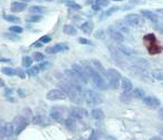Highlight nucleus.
<instances>
[{"mask_svg":"<svg viewBox=\"0 0 163 140\" xmlns=\"http://www.w3.org/2000/svg\"><path fill=\"white\" fill-rule=\"evenodd\" d=\"M4 18H5L7 21H9V22H19V21H20V19H19L18 17L11 16V15H6V16H4Z\"/></svg>","mask_w":163,"mask_h":140,"instance_id":"37","label":"nucleus"},{"mask_svg":"<svg viewBox=\"0 0 163 140\" xmlns=\"http://www.w3.org/2000/svg\"><path fill=\"white\" fill-rule=\"evenodd\" d=\"M88 140H98V138H97V135H96V132H93V133H92V135L89 136Z\"/></svg>","mask_w":163,"mask_h":140,"instance_id":"48","label":"nucleus"},{"mask_svg":"<svg viewBox=\"0 0 163 140\" xmlns=\"http://www.w3.org/2000/svg\"><path fill=\"white\" fill-rule=\"evenodd\" d=\"M89 78H92V81H93L94 86L96 87L97 89H99V90H107V89H108L110 83H108L106 79L103 77L99 73H97L96 70L94 71L93 75Z\"/></svg>","mask_w":163,"mask_h":140,"instance_id":"4","label":"nucleus"},{"mask_svg":"<svg viewBox=\"0 0 163 140\" xmlns=\"http://www.w3.org/2000/svg\"><path fill=\"white\" fill-rule=\"evenodd\" d=\"M26 8H27L26 2H21V1L12 2L11 6H10V10H11L12 12H21V11H23Z\"/></svg>","mask_w":163,"mask_h":140,"instance_id":"15","label":"nucleus"},{"mask_svg":"<svg viewBox=\"0 0 163 140\" xmlns=\"http://www.w3.org/2000/svg\"><path fill=\"white\" fill-rule=\"evenodd\" d=\"M117 50L121 52V54H125V56H132V54H134V50L132 49V48H130V47H127V46L125 45H118V47H117Z\"/></svg>","mask_w":163,"mask_h":140,"instance_id":"20","label":"nucleus"},{"mask_svg":"<svg viewBox=\"0 0 163 140\" xmlns=\"http://www.w3.org/2000/svg\"><path fill=\"white\" fill-rule=\"evenodd\" d=\"M120 79H122V76L116 69L110 68L106 70V80L110 83V86L114 87V88H118Z\"/></svg>","mask_w":163,"mask_h":140,"instance_id":"5","label":"nucleus"},{"mask_svg":"<svg viewBox=\"0 0 163 140\" xmlns=\"http://www.w3.org/2000/svg\"><path fill=\"white\" fill-rule=\"evenodd\" d=\"M72 69L74 70V73L78 76L79 80L83 82V83H87V79H88V75L86 73V71L84 70V68L82 67L78 63H74L73 66H72Z\"/></svg>","mask_w":163,"mask_h":140,"instance_id":"7","label":"nucleus"},{"mask_svg":"<svg viewBox=\"0 0 163 140\" xmlns=\"http://www.w3.org/2000/svg\"><path fill=\"white\" fill-rule=\"evenodd\" d=\"M132 62L134 63V66L136 67H146L148 66V61H145L144 59L142 58H133L132 59Z\"/></svg>","mask_w":163,"mask_h":140,"instance_id":"27","label":"nucleus"},{"mask_svg":"<svg viewBox=\"0 0 163 140\" xmlns=\"http://www.w3.org/2000/svg\"><path fill=\"white\" fill-rule=\"evenodd\" d=\"M84 100L85 102L89 106H95V104H99L103 102L102 96L98 92L94 90H86L84 92Z\"/></svg>","mask_w":163,"mask_h":140,"instance_id":"3","label":"nucleus"},{"mask_svg":"<svg viewBox=\"0 0 163 140\" xmlns=\"http://www.w3.org/2000/svg\"><path fill=\"white\" fill-rule=\"evenodd\" d=\"M156 14L160 15V16H161V17L163 18V9H158V10H156Z\"/></svg>","mask_w":163,"mask_h":140,"instance_id":"49","label":"nucleus"},{"mask_svg":"<svg viewBox=\"0 0 163 140\" xmlns=\"http://www.w3.org/2000/svg\"><path fill=\"white\" fill-rule=\"evenodd\" d=\"M58 88L61 89V91H64L66 95L69 97L70 101L75 104H80L83 102V98L80 95V91H78L76 88L70 85L69 82H61L58 85Z\"/></svg>","mask_w":163,"mask_h":140,"instance_id":"1","label":"nucleus"},{"mask_svg":"<svg viewBox=\"0 0 163 140\" xmlns=\"http://www.w3.org/2000/svg\"><path fill=\"white\" fill-rule=\"evenodd\" d=\"M28 122H29V120H27L23 116H21V115L17 116L14 120L15 133H16V135H19V133H20V132H21L26 127L28 126Z\"/></svg>","mask_w":163,"mask_h":140,"instance_id":"6","label":"nucleus"},{"mask_svg":"<svg viewBox=\"0 0 163 140\" xmlns=\"http://www.w3.org/2000/svg\"><path fill=\"white\" fill-rule=\"evenodd\" d=\"M94 37L96 39H98V40H102V39L105 38V31L103 29H98V30H96V31L94 32Z\"/></svg>","mask_w":163,"mask_h":140,"instance_id":"34","label":"nucleus"},{"mask_svg":"<svg viewBox=\"0 0 163 140\" xmlns=\"http://www.w3.org/2000/svg\"><path fill=\"white\" fill-rule=\"evenodd\" d=\"M9 30L15 32V33H21V32H23V28L18 27V26H11V27L9 28Z\"/></svg>","mask_w":163,"mask_h":140,"instance_id":"40","label":"nucleus"},{"mask_svg":"<svg viewBox=\"0 0 163 140\" xmlns=\"http://www.w3.org/2000/svg\"><path fill=\"white\" fill-rule=\"evenodd\" d=\"M63 31L65 32L66 35H69V36H75V35L77 33L76 28L73 27V26H70V25H65L64 28H63Z\"/></svg>","mask_w":163,"mask_h":140,"instance_id":"23","label":"nucleus"},{"mask_svg":"<svg viewBox=\"0 0 163 140\" xmlns=\"http://www.w3.org/2000/svg\"><path fill=\"white\" fill-rule=\"evenodd\" d=\"M0 132H1V139H4V137H11L15 132V126L14 123L10 122H6V123H1V128H0Z\"/></svg>","mask_w":163,"mask_h":140,"instance_id":"9","label":"nucleus"},{"mask_svg":"<svg viewBox=\"0 0 163 140\" xmlns=\"http://www.w3.org/2000/svg\"><path fill=\"white\" fill-rule=\"evenodd\" d=\"M120 9V8H118V7H112V8H111V9H108L106 11V12H105V16H107V15H111V14H113V12H115V11H117V10Z\"/></svg>","mask_w":163,"mask_h":140,"instance_id":"46","label":"nucleus"},{"mask_svg":"<svg viewBox=\"0 0 163 140\" xmlns=\"http://www.w3.org/2000/svg\"><path fill=\"white\" fill-rule=\"evenodd\" d=\"M42 116L36 115V116H34V117H33V122L35 123V125H39V123H42Z\"/></svg>","mask_w":163,"mask_h":140,"instance_id":"42","label":"nucleus"},{"mask_svg":"<svg viewBox=\"0 0 163 140\" xmlns=\"http://www.w3.org/2000/svg\"><path fill=\"white\" fill-rule=\"evenodd\" d=\"M124 22L126 23V26H131V27H137L141 23V18L140 16L135 14L127 15L124 17Z\"/></svg>","mask_w":163,"mask_h":140,"instance_id":"12","label":"nucleus"},{"mask_svg":"<svg viewBox=\"0 0 163 140\" xmlns=\"http://www.w3.org/2000/svg\"><path fill=\"white\" fill-rule=\"evenodd\" d=\"M133 98V95L131 91H123L121 95H120V100H121L123 104H130Z\"/></svg>","mask_w":163,"mask_h":140,"instance_id":"18","label":"nucleus"},{"mask_svg":"<svg viewBox=\"0 0 163 140\" xmlns=\"http://www.w3.org/2000/svg\"><path fill=\"white\" fill-rule=\"evenodd\" d=\"M95 4H96V6H98L99 8H103V7H107V6L110 5V1H108V0H96Z\"/></svg>","mask_w":163,"mask_h":140,"instance_id":"38","label":"nucleus"},{"mask_svg":"<svg viewBox=\"0 0 163 140\" xmlns=\"http://www.w3.org/2000/svg\"><path fill=\"white\" fill-rule=\"evenodd\" d=\"M39 1V0H38ZM42 1H48V2H51V1H55V0H42Z\"/></svg>","mask_w":163,"mask_h":140,"instance_id":"55","label":"nucleus"},{"mask_svg":"<svg viewBox=\"0 0 163 140\" xmlns=\"http://www.w3.org/2000/svg\"><path fill=\"white\" fill-rule=\"evenodd\" d=\"M40 20H42V17L40 15H35V16H30L27 18L28 22H39Z\"/></svg>","mask_w":163,"mask_h":140,"instance_id":"36","label":"nucleus"},{"mask_svg":"<svg viewBox=\"0 0 163 140\" xmlns=\"http://www.w3.org/2000/svg\"><path fill=\"white\" fill-rule=\"evenodd\" d=\"M21 116H23L27 120H30V118H33V111L30 110V108H25L21 112Z\"/></svg>","mask_w":163,"mask_h":140,"instance_id":"33","label":"nucleus"},{"mask_svg":"<svg viewBox=\"0 0 163 140\" xmlns=\"http://www.w3.org/2000/svg\"><path fill=\"white\" fill-rule=\"evenodd\" d=\"M78 41L82 44V45H87V46H93V42L88 39H86V38H79Z\"/></svg>","mask_w":163,"mask_h":140,"instance_id":"41","label":"nucleus"},{"mask_svg":"<svg viewBox=\"0 0 163 140\" xmlns=\"http://www.w3.org/2000/svg\"><path fill=\"white\" fill-rule=\"evenodd\" d=\"M141 15L145 19H148V20H150V21H152L154 23H156L159 21L156 15L154 14V12H152V11H150V10H141Z\"/></svg>","mask_w":163,"mask_h":140,"instance_id":"16","label":"nucleus"},{"mask_svg":"<svg viewBox=\"0 0 163 140\" xmlns=\"http://www.w3.org/2000/svg\"><path fill=\"white\" fill-rule=\"evenodd\" d=\"M93 9H94V10H98V9H99V7L95 5V6H93Z\"/></svg>","mask_w":163,"mask_h":140,"instance_id":"53","label":"nucleus"},{"mask_svg":"<svg viewBox=\"0 0 163 140\" xmlns=\"http://www.w3.org/2000/svg\"><path fill=\"white\" fill-rule=\"evenodd\" d=\"M66 50H68V46L66 45V44H57L55 45L54 47H50V48H47L46 49V52L47 54H56V52H61V51H66Z\"/></svg>","mask_w":163,"mask_h":140,"instance_id":"14","label":"nucleus"},{"mask_svg":"<svg viewBox=\"0 0 163 140\" xmlns=\"http://www.w3.org/2000/svg\"><path fill=\"white\" fill-rule=\"evenodd\" d=\"M69 117L74 118V119H83V118L86 117L87 115V111L85 110L84 108H80V107H72L69 109Z\"/></svg>","mask_w":163,"mask_h":140,"instance_id":"10","label":"nucleus"},{"mask_svg":"<svg viewBox=\"0 0 163 140\" xmlns=\"http://www.w3.org/2000/svg\"><path fill=\"white\" fill-rule=\"evenodd\" d=\"M44 10L45 9L42 6H33V7L29 8V11L33 12V14H42V12H44Z\"/></svg>","mask_w":163,"mask_h":140,"instance_id":"32","label":"nucleus"},{"mask_svg":"<svg viewBox=\"0 0 163 140\" xmlns=\"http://www.w3.org/2000/svg\"><path fill=\"white\" fill-rule=\"evenodd\" d=\"M92 117L96 120H99V119H103L104 118V111L102 109H93L92 110Z\"/></svg>","mask_w":163,"mask_h":140,"instance_id":"25","label":"nucleus"},{"mask_svg":"<svg viewBox=\"0 0 163 140\" xmlns=\"http://www.w3.org/2000/svg\"><path fill=\"white\" fill-rule=\"evenodd\" d=\"M144 42H145V47L148 48V50L150 51L151 54H160L162 48L158 45V41L156 38L154 37L153 33H149L148 36L144 37Z\"/></svg>","mask_w":163,"mask_h":140,"instance_id":"2","label":"nucleus"},{"mask_svg":"<svg viewBox=\"0 0 163 140\" xmlns=\"http://www.w3.org/2000/svg\"><path fill=\"white\" fill-rule=\"evenodd\" d=\"M39 71H40L39 66H34V67L28 68V69L26 70V73H27L28 76H30V77H34V76H37L38 73H39Z\"/></svg>","mask_w":163,"mask_h":140,"instance_id":"24","label":"nucleus"},{"mask_svg":"<svg viewBox=\"0 0 163 140\" xmlns=\"http://www.w3.org/2000/svg\"><path fill=\"white\" fill-rule=\"evenodd\" d=\"M51 38L49 36H42L40 39H39V41L42 42V44H48V42H50Z\"/></svg>","mask_w":163,"mask_h":140,"instance_id":"43","label":"nucleus"},{"mask_svg":"<svg viewBox=\"0 0 163 140\" xmlns=\"http://www.w3.org/2000/svg\"><path fill=\"white\" fill-rule=\"evenodd\" d=\"M20 1H21V2H29L30 0H20Z\"/></svg>","mask_w":163,"mask_h":140,"instance_id":"54","label":"nucleus"},{"mask_svg":"<svg viewBox=\"0 0 163 140\" xmlns=\"http://www.w3.org/2000/svg\"><path fill=\"white\" fill-rule=\"evenodd\" d=\"M108 33H110L111 38H112L115 42L122 44V42L124 41V36H123V33H122L118 29H116L115 27H112V26L108 27Z\"/></svg>","mask_w":163,"mask_h":140,"instance_id":"13","label":"nucleus"},{"mask_svg":"<svg viewBox=\"0 0 163 140\" xmlns=\"http://www.w3.org/2000/svg\"><path fill=\"white\" fill-rule=\"evenodd\" d=\"M80 30L83 32H85V33H87V35L92 33V31H93V23L91 22V21H85L84 23H82Z\"/></svg>","mask_w":163,"mask_h":140,"instance_id":"21","label":"nucleus"},{"mask_svg":"<svg viewBox=\"0 0 163 140\" xmlns=\"http://www.w3.org/2000/svg\"><path fill=\"white\" fill-rule=\"evenodd\" d=\"M113 1H121V0H113Z\"/></svg>","mask_w":163,"mask_h":140,"instance_id":"56","label":"nucleus"},{"mask_svg":"<svg viewBox=\"0 0 163 140\" xmlns=\"http://www.w3.org/2000/svg\"><path fill=\"white\" fill-rule=\"evenodd\" d=\"M158 117H159V119H160L161 121H163V108H160V109H159Z\"/></svg>","mask_w":163,"mask_h":140,"instance_id":"47","label":"nucleus"},{"mask_svg":"<svg viewBox=\"0 0 163 140\" xmlns=\"http://www.w3.org/2000/svg\"><path fill=\"white\" fill-rule=\"evenodd\" d=\"M65 5L67 6V8H70L72 10H80L82 9V7H80L78 4H76L75 1H72V0H67V1H65Z\"/></svg>","mask_w":163,"mask_h":140,"instance_id":"28","label":"nucleus"},{"mask_svg":"<svg viewBox=\"0 0 163 140\" xmlns=\"http://www.w3.org/2000/svg\"><path fill=\"white\" fill-rule=\"evenodd\" d=\"M132 95H133V98H135V99H144L145 98L144 91L141 88H135L134 90L132 91Z\"/></svg>","mask_w":163,"mask_h":140,"instance_id":"22","label":"nucleus"},{"mask_svg":"<svg viewBox=\"0 0 163 140\" xmlns=\"http://www.w3.org/2000/svg\"><path fill=\"white\" fill-rule=\"evenodd\" d=\"M1 73L7 75V76H16L17 75V71H16V69H12V68H2L1 69Z\"/></svg>","mask_w":163,"mask_h":140,"instance_id":"30","label":"nucleus"},{"mask_svg":"<svg viewBox=\"0 0 163 140\" xmlns=\"http://www.w3.org/2000/svg\"><path fill=\"white\" fill-rule=\"evenodd\" d=\"M38 66L40 68V70H44V69H46V68L49 66V62H48V61H42V62H40Z\"/></svg>","mask_w":163,"mask_h":140,"instance_id":"45","label":"nucleus"},{"mask_svg":"<svg viewBox=\"0 0 163 140\" xmlns=\"http://www.w3.org/2000/svg\"><path fill=\"white\" fill-rule=\"evenodd\" d=\"M33 58L35 61H38V62H42L44 60V54H40V52H34V56Z\"/></svg>","mask_w":163,"mask_h":140,"instance_id":"39","label":"nucleus"},{"mask_svg":"<svg viewBox=\"0 0 163 140\" xmlns=\"http://www.w3.org/2000/svg\"><path fill=\"white\" fill-rule=\"evenodd\" d=\"M150 140H162V139H161L160 137H152V138H151Z\"/></svg>","mask_w":163,"mask_h":140,"instance_id":"51","label":"nucleus"},{"mask_svg":"<svg viewBox=\"0 0 163 140\" xmlns=\"http://www.w3.org/2000/svg\"><path fill=\"white\" fill-rule=\"evenodd\" d=\"M42 44L40 42V41H38V42H36V45H35V47H42Z\"/></svg>","mask_w":163,"mask_h":140,"instance_id":"50","label":"nucleus"},{"mask_svg":"<svg viewBox=\"0 0 163 140\" xmlns=\"http://www.w3.org/2000/svg\"><path fill=\"white\" fill-rule=\"evenodd\" d=\"M50 117L54 119V120H61V112L58 111L57 109H54L50 112Z\"/></svg>","mask_w":163,"mask_h":140,"instance_id":"35","label":"nucleus"},{"mask_svg":"<svg viewBox=\"0 0 163 140\" xmlns=\"http://www.w3.org/2000/svg\"><path fill=\"white\" fill-rule=\"evenodd\" d=\"M65 126L69 129V130H74L75 127H76V122H75L74 118H69L65 121Z\"/></svg>","mask_w":163,"mask_h":140,"instance_id":"31","label":"nucleus"},{"mask_svg":"<svg viewBox=\"0 0 163 140\" xmlns=\"http://www.w3.org/2000/svg\"><path fill=\"white\" fill-rule=\"evenodd\" d=\"M16 71H17V76H18V77H20L21 79H25L26 75H25V73H23L20 68H17V69H16Z\"/></svg>","mask_w":163,"mask_h":140,"instance_id":"44","label":"nucleus"},{"mask_svg":"<svg viewBox=\"0 0 163 140\" xmlns=\"http://www.w3.org/2000/svg\"><path fill=\"white\" fill-rule=\"evenodd\" d=\"M92 65H93V67L95 68V70H96L97 73H101L103 77L106 79V70L104 69L102 63L99 62L97 59H93V60H92Z\"/></svg>","mask_w":163,"mask_h":140,"instance_id":"17","label":"nucleus"},{"mask_svg":"<svg viewBox=\"0 0 163 140\" xmlns=\"http://www.w3.org/2000/svg\"><path fill=\"white\" fill-rule=\"evenodd\" d=\"M143 104L150 109H158L160 108L161 101H160L159 98L154 97V96H149V97H145L143 99Z\"/></svg>","mask_w":163,"mask_h":140,"instance_id":"11","label":"nucleus"},{"mask_svg":"<svg viewBox=\"0 0 163 140\" xmlns=\"http://www.w3.org/2000/svg\"><path fill=\"white\" fill-rule=\"evenodd\" d=\"M152 77L154 79H156L159 81H163V69H156V70H153L152 71Z\"/></svg>","mask_w":163,"mask_h":140,"instance_id":"26","label":"nucleus"},{"mask_svg":"<svg viewBox=\"0 0 163 140\" xmlns=\"http://www.w3.org/2000/svg\"><path fill=\"white\" fill-rule=\"evenodd\" d=\"M33 59L31 57H29V56H25L23 58V66L25 68H30L31 67V65H33Z\"/></svg>","mask_w":163,"mask_h":140,"instance_id":"29","label":"nucleus"},{"mask_svg":"<svg viewBox=\"0 0 163 140\" xmlns=\"http://www.w3.org/2000/svg\"><path fill=\"white\" fill-rule=\"evenodd\" d=\"M47 99L55 101V100H65L66 99V94L64 91H61V89H53V90L47 92Z\"/></svg>","mask_w":163,"mask_h":140,"instance_id":"8","label":"nucleus"},{"mask_svg":"<svg viewBox=\"0 0 163 140\" xmlns=\"http://www.w3.org/2000/svg\"><path fill=\"white\" fill-rule=\"evenodd\" d=\"M8 61H10L9 59H6V58H1V62H8Z\"/></svg>","mask_w":163,"mask_h":140,"instance_id":"52","label":"nucleus"},{"mask_svg":"<svg viewBox=\"0 0 163 140\" xmlns=\"http://www.w3.org/2000/svg\"><path fill=\"white\" fill-rule=\"evenodd\" d=\"M121 88L123 89V91H132V89H133V83H132V81H131L130 79L122 78Z\"/></svg>","mask_w":163,"mask_h":140,"instance_id":"19","label":"nucleus"}]
</instances>
